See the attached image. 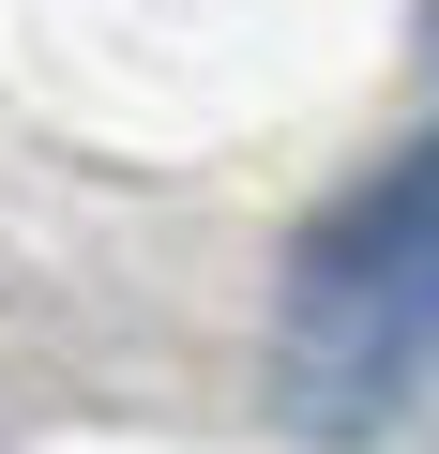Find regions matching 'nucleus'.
Returning a JSON list of instances; mask_svg holds the SVG:
<instances>
[{
  "mask_svg": "<svg viewBox=\"0 0 439 454\" xmlns=\"http://www.w3.org/2000/svg\"><path fill=\"white\" fill-rule=\"evenodd\" d=\"M424 379H439V152L379 167L288 258V424L303 439H379Z\"/></svg>",
  "mask_w": 439,
  "mask_h": 454,
  "instance_id": "1",
  "label": "nucleus"
}]
</instances>
